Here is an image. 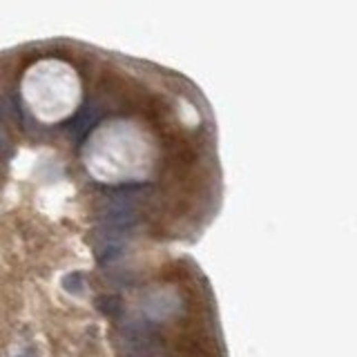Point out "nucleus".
I'll return each instance as SVG.
<instances>
[{
  "instance_id": "f257e3e1",
  "label": "nucleus",
  "mask_w": 357,
  "mask_h": 357,
  "mask_svg": "<svg viewBox=\"0 0 357 357\" xmlns=\"http://www.w3.org/2000/svg\"><path fill=\"white\" fill-rule=\"evenodd\" d=\"M85 101V81L72 61L43 56L25 70L21 103L41 125H63Z\"/></svg>"
}]
</instances>
